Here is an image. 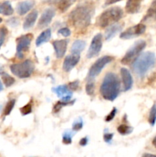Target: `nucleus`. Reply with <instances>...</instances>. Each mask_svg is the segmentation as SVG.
Listing matches in <instances>:
<instances>
[{
  "label": "nucleus",
  "instance_id": "1",
  "mask_svg": "<svg viewBox=\"0 0 156 157\" xmlns=\"http://www.w3.org/2000/svg\"><path fill=\"white\" fill-rule=\"evenodd\" d=\"M93 15V8L90 5H80L69 15V20L76 29H86L90 24Z\"/></svg>",
  "mask_w": 156,
  "mask_h": 157
},
{
  "label": "nucleus",
  "instance_id": "2",
  "mask_svg": "<svg viewBox=\"0 0 156 157\" xmlns=\"http://www.w3.org/2000/svg\"><path fill=\"white\" fill-rule=\"evenodd\" d=\"M101 96L105 100L113 101L120 92V81L116 74L109 72L105 75L99 88Z\"/></svg>",
  "mask_w": 156,
  "mask_h": 157
},
{
  "label": "nucleus",
  "instance_id": "3",
  "mask_svg": "<svg viewBox=\"0 0 156 157\" xmlns=\"http://www.w3.org/2000/svg\"><path fill=\"white\" fill-rule=\"evenodd\" d=\"M155 63V55L153 52L142 53L133 61L132 68L134 73L139 78H143L147 72L152 68Z\"/></svg>",
  "mask_w": 156,
  "mask_h": 157
},
{
  "label": "nucleus",
  "instance_id": "4",
  "mask_svg": "<svg viewBox=\"0 0 156 157\" xmlns=\"http://www.w3.org/2000/svg\"><path fill=\"white\" fill-rule=\"evenodd\" d=\"M123 16V11L119 7H113L102 12L97 19V25L106 28L117 22Z\"/></svg>",
  "mask_w": 156,
  "mask_h": 157
},
{
  "label": "nucleus",
  "instance_id": "5",
  "mask_svg": "<svg viewBox=\"0 0 156 157\" xmlns=\"http://www.w3.org/2000/svg\"><path fill=\"white\" fill-rule=\"evenodd\" d=\"M10 70L14 75L23 79L29 78L32 75L35 70V65L31 60H25L23 62L12 64Z\"/></svg>",
  "mask_w": 156,
  "mask_h": 157
},
{
  "label": "nucleus",
  "instance_id": "6",
  "mask_svg": "<svg viewBox=\"0 0 156 157\" xmlns=\"http://www.w3.org/2000/svg\"><path fill=\"white\" fill-rule=\"evenodd\" d=\"M145 46H146V42L144 40H139L135 42L134 44L127 51L125 55L122 58L121 63L124 65L132 63L140 55V53L144 50Z\"/></svg>",
  "mask_w": 156,
  "mask_h": 157
},
{
  "label": "nucleus",
  "instance_id": "7",
  "mask_svg": "<svg viewBox=\"0 0 156 157\" xmlns=\"http://www.w3.org/2000/svg\"><path fill=\"white\" fill-rule=\"evenodd\" d=\"M114 60V58L110 55H105L101 58H99L94 64L92 65L88 72V78H90L89 80L93 79L95 77L99 75L100 72L102 71V69L104 68L106 65L109 63L112 62Z\"/></svg>",
  "mask_w": 156,
  "mask_h": 157
},
{
  "label": "nucleus",
  "instance_id": "8",
  "mask_svg": "<svg viewBox=\"0 0 156 157\" xmlns=\"http://www.w3.org/2000/svg\"><path fill=\"white\" fill-rule=\"evenodd\" d=\"M32 39H33L32 34L21 35L16 39V55L19 59L24 58V52L28 51Z\"/></svg>",
  "mask_w": 156,
  "mask_h": 157
},
{
  "label": "nucleus",
  "instance_id": "9",
  "mask_svg": "<svg viewBox=\"0 0 156 157\" xmlns=\"http://www.w3.org/2000/svg\"><path fill=\"white\" fill-rule=\"evenodd\" d=\"M102 46V34L99 33L95 35L92 39L90 43V48L87 54V58H93L97 56L100 52Z\"/></svg>",
  "mask_w": 156,
  "mask_h": 157
},
{
  "label": "nucleus",
  "instance_id": "10",
  "mask_svg": "<svg viewBox=\"0 0 156 157\" xmlns=\"http://www.w3.org/2000/svg\"><path fill=\"white\" fill-rule=\"evenodd\" d=\"M146 26L144 24H138L134 26L128 28L126 31L122 32L120 35V38L122 39H131L142 35L145 32Z\"/></svg>",
  "mask_w": 156,
  "mask_h": 157
},
{
  "label": "nucleus",
  "instance_id": "11",
  "mask_svg": "<svg viewBox=\"0 0 156 157\" xmlns=\"http://www.w3.org/2000/svg\"><path fill=\"white\" fill-rule=\"evenodd\" d=\"M52 90L54 93L56 94L58 98H61V101L64 102H70L73 96V92L67 85H60L56 87H53Z\"/></svg>",
  "mask_w": 156,
  "mask_h": 157
},
{
  "label": "nucleus",
  "instance_id": "12",
  "mask_svg": "<svg viewBox=\"0 0 156 157\" xmlns=\"http://www.w3.org/2000/svg\"><path fill=\"white\" fill-rule=\"evenodd\" d=\"M55 15V11L52 8H48L45 9L41 15L39 21H38V26L39 29L46 28L50 22Z\"/></svg>",
  "mask_w": 156,
  "mask_h": 157
},
{
  "label": "nucleus",
  "instance_id": "13",
  "mask_svg": "<svg viewBox=\"0 0 156 157\" xmlns=\"http://www.w3.org/2000/svg\"><path fill=\"white\" fill-rule=\"evenodd\" d=\"M67 44H68V41L65 39L56 40L52 42L54 49L55 55L58 58H61L65 55L66 52H67Z\"/></svg>",
  "mask_w": 156,
  "mask_h": 157
},
{
  "label": "nucleus",
  "instance_id": "14",
  "mask_svg": "<svg viewBox=\"0 0 156 157\" xmlns=\"http://www.w3.org/2000/svg\"><path fill=\"white\" fill-rule=\"evenodd\" d=\"M80 58V55L71 54L70 55H67L63 63V70L66 72L70 71L78 64Z\"/></svg>",
  "mask_w": 156,
  "mask_h": 157
},
{
  "label": "nucleus",
  "instance_id": "15",
  "mask_svg": "<svg viewBox=\"0 0 156 157\" xmlns=\"http://www.w3.org/2000/svg\"><path fill=\"white\" fill-rule=\"evenodd\" d=\"M120 74L121 77H122V84H123L124 87V91H127V90H130L132 87L133 84V79L132 77L131 73L128 69L122 67L120 69Z\"/></svg>",
  "mask_w": 156,
  "mask_h": 157
},
{
  "label": "nucleus",
  "instance_id": "16",
  "mask_svg": "<svg viewBox=\"0 0 156 157\" xmlns=\"http://www.w3.org/2000/svg\"><path fill=\"white\" fill-rule=\"evenodd\" d=\"M35 6V2L32 0H28V1H24L19 2L16 7L17 12L18 15H25L27 12H28L32 8Z\"/></svg>",
  "mask_w": 156,
  "mask_h": 157
},
{
  "label": "nucleus",
  "instance_id": "17",
  "mask_svg": "<svg viewBox=\"0 0 156 157\" xmlns=\"http://www.w3.org/2000/svg\"><path fill=\"white\" fill-rule=\"evenodd\" d=\"M122 29V25L119 24H113L110 25L106 29L105 32V39L106 41H110L116 35H117L119 32Z\"/></svg>",
  "mask_w": 156,
  "mask_h": 157
},
{
  "label": "nucleus",
  "instance_id": "18",
  "mask_svg": "<svg viewBox=\"0 0 156 157\" xmlns=\"http://www.w3.org/2000/svg\"><path fill=\"white\" fill-rule=\"evenodd\" d=\"M142 0H128L125 6V10L129 14L137 13L141 8Z\"/></svg>",
  "mask_w": 156,
  "mask_h": 157
},
{
  "label": "nucleus",
  "instance_id": "19",
  "mask_svg": "<svg viewBox=\"0 0 156 157\" xmlns=\"http://www.w3.org/2000/svg\"><path fill=\"white\" fill-rule=\"evenodd\" d=\"M38 11L34 10L32 11V12H30V13L26 16L24 21V24H23V28H24V29L28 30V29L33 27L35 21H36L37 18H38Z\"/></svg>",
  "mask_w": 156,
  "mask_h": 157
},
{
  "label": "nucleus",
  "instance_id": "20",
  "mask_svg": "<svg viewBox=\"0 0 156 157\" xmlns=\"http://www.w3.org/2000/svg\"><path fill=\"white\" fill-rule=\"evenodd\" d=\"M50 38H51V31L49 29H46V30H44V32H42L38 35V37L36 39V41H35V44H36L38 47H39L41 44L50 41Z\"/></svg>",
  "mask_w": 156,
  "mask_h": 157
},
{
  "label": "nucleus",
  "instance_id": "21",
  "mask_svg": "<svg viewBox=\"0 0 156 157\" xmlns=\"http://www.w3.org/2000/svg\"><path fill=\"white\" fill-rule=\"evenodd\" d=\"M75 1L76 0H54V3L58 9L64 12L67 10Z\"/></svg>",
  "mask_w": 156,
  "mask_h": 157
},
{
  "label": "nucleus",
  "instance_id": "22",
  "mask_svg": "<svg viewBox=\"0 0 156 157\" xmlns=\"http://www.w3.org/2000/svg\"><path fill=\"white\" fill-rule=\"evenodd\" d=\"M14 9L9 2L6 1L0 2V14L9 16V15H12Z\"/></svg>",
  "mask_w": 156,
  "mask_h": 157
},
{
  "label": "nucleus",
  "instance_id": "23",
  "mask_svg": "<svg viewBox=\"0 0 156 157\" xmlns=\"http://www.w3.org/2000/svg\"><path fill=\"white\" fill-rule=\"evenodd\" d=\"M86 46V42L83 40H76L73 43L71 47V52L72 54L74 55H80L81 52L84 49Z\"/></svg>",
  "mask_w": 156,
  "mask_h": 157
},
{
  "label": "nucleus",
  "instance_id": "24",
  "mask_svg": "<svg viewBox=\"0 0 156 157\" xmlns=\"http://www.w3.org/2000/svg\"><path fill=\"white\" fill-rule=\"evenodd\" d=\"M156 18V0H154L151 3V6L147 12L146 15L145 16L144 20L148 19V18Z\"/></svg>",
  "mask_w": 156,
  "mask_h": 157
},
{
  "label": "nucleus",
  "instance_id": "25",
  "mask_svg": "<svg viewBox=\"0 0 156 157\" xmlns=\"http://www.w3.org/2000/svg\"><path fill=\"white\" fill-rule=\"evenodd\" d=\"M75 135V132L71 131V130H66L64 133H63L62 141L64 144H70L72 143V139H73V136Z\"/></svg>",
  "mask_w": 156,
  "mask_h": 157
},
{
  "label": "nucleus",
  "instance_id": "26",
  "mask_svg": "<svg viewBox=\"0 0 156 157\" xmlns=\"http://www.w3.org/2000/svg\"><path fill=\"white\" fill-rule=\"evenodd\" d=\"M117 130L121 135L125 136V135L130 134L133 131V128L132 127H129V126L125 125V124H122V125L118 127Z\"/></svg>",
  "mask_w": 156,
  "mask_h": 157
},
{
  "label": "nucleus",
  "instance_id": "27",
  "mask_svg": "<svg viewBox=\"0 0 156 157\" xmlns=\"http://www.w3.org/2000/svg\"><path fill=\"white\" fill-rule=\"evenodd\" d=\"M2 78L3 83L7 87H10L15 83V79L9 75H8L7 73L2 74Z\"/></svg>",
  "mask_w": 156,
  "mask_h": 157
},
{
  "label": "nucleus",
  "instance_id": "28",
  "mask_svg": "<svg viewBox=\"0 0 156 157\" xmlns=\"http://www.w3.org/2000/svg\"><path fill=\"white\" fill-rule=\"evenodd\" d=\"M148 122L151 126H154L156 122V104H154L150 110L148 116Z\"/></svg>",
  "mask_w": 156,
  "mask_h": 157
},
{
  "label": "nucleus",
  "instance_id": "29",
  "mask_svg": "<svg viewBox=\"0 0 156 157\" xmlns=\"http://www.w3.org/2000/svg\"><path fill=\"white\" fill-rule=\"evenodd\" d=\"M75 101H70V102H64V101H58V102H57V104H55L54 107L53 108L54 112V113H57V112L60 111L63 107H65V106H67V105H70V104H73V103Z\"/></svg>",
  "mask_w": 156,
  "mask_h": 157
},
{
  "label": "nucleus",
  "instance_id": "30",
  "mask_svg": "<svg viewBox=\"0 0 156 157\" xmlns=\"http://www.w3.org/2000/svg\"><path fill=\"white\" fill-rule=\"evenodd\" d=\"M15 100L14 99L10 100V101L7 103L6 107L4 108V112H3V114H4L5 116H8V115L10 114L12 109H13L14 107H15Z\"/></svg>",
  "mask_w": 156,
  "mask_h": 157
},
{
  "label": "nucleus",
  "instance_id": "31",
  "mask_svg": "<svg viewBox=\"0 0 156 157\" xmlns=\"http://www.w3.org/2000/svg\"><path fill=\"white\" fill-rule=\"evenodd\" d=\"M83 127H84V121L82 118L79 117L76 121H74V122L72 124V130L73 131H79L83 128Z\"/></svg>",
  "mask_w": 156,
  "mask_h": 157
},
{
  "label": "nucleus",
  "instance_id": "32",
  "mask_svg": "<svg viewBox=\"0 0 156 157\" xmlns=\"http://www.w3.org/2000/svg\"><path fill=\"white\" fill-rule=\"evenodd\" d=\"M95 90V83L93 81V79H91L89 81V82L87 83V85H86V92L88 95L92 96V95L94 94Z\"/></svg>",
  "mask_w": 156,
  "mask_h": 157
},
{
  "label": "nucleus",
  "instance_id": "33",
  "mask_svg": "<svg viewBox=\"0 0 156 157\" xmlns=\"http://www.w3.org/2000/svg\"><path fill=\"white\" fill-rule=\"evenodd\" d=\"M20 111H21V114H22L23 116H26V115L31 113L32 111V104H31V103H28V104H26L25 106H24L23 107L20 108Z\"/></svg>",
  "mask_w": 156,
  "mask_h": 157
},
{
  "label": "nucleus",
  "instance_id": "34",
  "mask_svg": "<svg viewBox=\"0 0 156 157\" xmlns=\"http://www.w3.org/2000/svg\"><path fill=\"white\" fill-rule=\"evenodd\" d=\"M8 30L5 26L0 28V48L2 47V45L4 43L5 39H6V37L7 35Z\"/></svg>",
  "mask_w": 156,
  "mask_h": 157
},
{
  "label": "nucleus",
  "instance_id": "35",
  "mask_svg": "<svg viewBox=\"0 0 156 157\" xmlns=\"http://www.w3.org/2000/svg\"><path fill=\"white\" fill-rule=\"evenodd\" d=\"M116 113H117V109H116V107H114V108L112 110V111L106 117L105 121H106V122H110L111 121H113V120L114 119L115 117H116Z\"/></svg>",
  "mask_w": 156,
  "mask_h": 157
},
{
  "label": "nucleus",
  "instance_id": "36",
  "mask_svg": "<svg viewBox=\"0 0 156 157\" xmlns=\"http://www.w3.org/2000/svg\"><path fill=\"white\" fill-rule=\"evenodd\" d=\"M58 34H60V35H63L64 37H69L70 35V34H71V32H70V29H68V28H62V29H59L58 32Z\"/></svg>",
  "mask_w": 156,
  "mask_h": 157
},
{
  "label": "nucleus",
  "instance_id": "37",
  "mask_svg": "<svg viewBox=\"0 0 156 157\" xmlns=\"http://www.w3.org/2000/svg\"><path fill=\"white\" fill-rule=\"evenodd\" d=\"M78 87H79V81H73V82L70 83L68 85V87L70 90H76L78 88Z\"/></svg>",
  "mask_w": 156,
  "mask_h": 157
},
{
  "label": "nucleus",
  "instance_id": "38",
  "mask_svg": "<svg viewBox=\"0 0 156 157\" xmlns=\"http://www.w3.org/2000/svg\"><path fill=\"white\" fill-rule=\"evenodd\" d=\"M113 133H105L103 136V139L105 142L110 143V141L113 140Z\"/></svg>",
  "mask_w": 156,
  "mask_h": 157
},
{
  "label": "nucleus",
  "instance_id": "39",
  "mask_svg": "<svg viewBox=\"0 0 156 157\" xmlns=\"http://www.w3.org/2000/svg\"><path fill=\"white\" fill-rule=\"evenodd\" d=\"M87 143H88V138L87 137L82 138V139L80 140V145L82 146V147H84V146L87 145Z\"/></svg>",
  "mask_w": 156,
  "mask_h": 157
},
{
  "label": "nucleus",
  "instance_id": "40",
  "mask_svg": "<svg viewBox=\"0 0 156 157\" xmlns=\"http://www.w3.org/2000/svg\"><path fill=\"white\" fill-rule=\"evenodd\" d=\"M119 1H122V0H106V1L105 5L106 6H110V5L114 4V3L118 2Z\"/></svg>",
  "mask_w": 156,
  "mask_h": 157
},
{
  "label": "nucleus",
  "instance_id": "41",
  "mask_svg": "<svg viewBox=\"0 0 156 157\" xmlns=\"http://www.w3.org/2000/svg\"><path fill=\"white\" fill-rule=\"evenodd\" d=\"M142 157H156V155L150 154V153H145V154L142 155Z\"/></svg>",
  "mask_w": 156,
  "mask_h": 157
},
{
  "label": "nucleus",
  "instance_id": "42",
  "mask_svg": "<svg viewBox=\"0 0 156 157\" xmlns=\"http://www.w3.org/2000/svg\"><path fill=\"white\" fill-rule=\"evenodd\" d=\"M152 144H153V146H154V147L156 148V136H154V139H153V140H152Z\"/></svg>",
  "mask_w": 156,
  "mask_h": 157
},
{
  "label": "nucleus",
  "instance_id": "43",
  "mask_svg": "<svg viewBox=\"0 0 156 157\" xmlns=\"http://www.w3.org/2000/svg\"><path fill=\"white\" fill-rule=\"evenodd\" d=\"M2 90H3V85L2 84L1 81H0V91H2Z\"/></svg>",
  "mask_w": 156,
  "mask_h": 157
},
{
  "label": "nucleus",
  "instance_id": "44",
  "mask_svg": "<svg viewBox=\"0 0 156 157\" xmlns=\"http://www.w3.org/2000/svg\"><path fill=\"white\" fill-rule=\"evenodd\" d=\"M2 21V18H0V23H1Z\"/></svg>",
  "mask_w": 156,
  "mask_h": 157
}]
</instances>
